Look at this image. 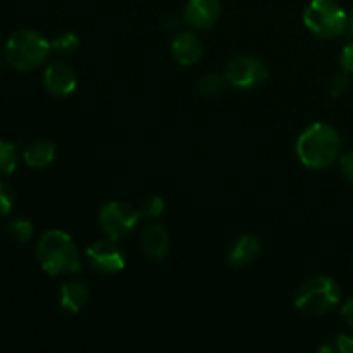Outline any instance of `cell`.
I'll return each mask as SVG.
<instances>
[{"label":"cell","mask_w":353,"mask_h":353,"mask_svg":"<svg viewBox=\"0 0 353 353\" xmlns=\"http://www.w3.org/2000/svg\"><path fill=\"white\" fill-rule=\"evenodd\" d=\"M341 65L347 72H353V43H348L341 52Z\"/></svg>","instance_id":"d4e9b609"},{"label":"cell","mask_w":353,"mask_h":353,"mask_svg":"<svg viewBox=\"0 0 353 353\" xmlns=\"http://www.w3.org/2000/svg\"><path fill=\"white\" fill-rule=\"evenodd\" d=\"M340 171L348 181L353 183V150L347 152L340 157Z\"/></svg>","instance_id":"cb8c5ba5"},{"label":"cell","mask_w":353,"mask_h":353,"mask_svg":"<svg viewBox=\"0 0 353 353\" xmlns=\"http://www.w3.org/2000/svg\"><path fill=\"white\" fill-rule=\"evenodd\" d=\"M341 317H343L348 326L353 327V296L341 305Z\"/></svg>","instance_id":"484cf974"},{"label":"cell","mask_w":353,"mask_h":353,"mask_svg":"<svg viewBox=\"0 0 353 353\" xmlns=\"http://www.w3.org/2000/svg\"><path fill=\"white\" fill-rule=\"evenodd\" d=\"M2 69H3V65H2V61H0V72H2Z\"/></svg>","instance_id":"f1b7e54d"},{"label":"cell","mask_w":353,"mask_h":353,"mask_svg":"<svg viewBox=\"0 0 353 353\" xmlns=\"http://www.w3.org/2000/svg\"><path fill=\"white\" fill-rule=\"evenodd\" d=\"M321 352H338V353H353V338L347 334H336L327 338L326 343L319 348Z\"/></svg>","instance_id":"ffe728a7"},{"label":"cell","mask_w":353,"mask_h":353,"mask_svg":"<svg viewBox=\"0 0 353 353\" xmlns=\"http://www.w3.org/2000/svg\"><path fill=\"white\" fill-rule=\"evenodd\" d=\"M340 285L330 276H314L299 286L295 307L309 316H323L340 303Z\"/></svg>","instance_id":"277c9868"},{"label":"cell","mask_w":353,"mask_h":353,"mask_svg":"<svg viewBox=\"0 0 353 353\" xmlns=\"http://www.w3.org/2000/svg\"><path fill=\"white\" fill-rule=\"evenodd\" d=\"M261 254V240L254 234H241L230 248L228 262L231 268H245L250 265Z\"/></svg>","instance_id":"7c38bea8"},{"label":"cell","mask_w":353,"mask_h":353,"mask_svg":"<svg viewBox=\"0 0 353 353\" xmlns=\"http://www.w3.org/2000/svg\"><path fill=\"white\" fill-rule=\"evenodd\" d=\"M164 26L168 28V30H176V28H179V19L172 17V19H169L168 23H164Z\"/></svg>","instance_id":"4316f807"},{"label":"cell","mask_w":353,"mask_h":353,"mask_svg":"<svg viewBox=\"0 0 353 353\" xmlns=\"http://www.w3.org/2000/svg\"><path fill=\"white\" fill-rule=\"evenodd\" d=\"M19 155L16 145L7 140H0V174H10L16 171Z\"/></svg>","instance_id":"e0dca14e"},{"label":"cell","mask_w":353,"mask_h":353,"mask_svg":"<svg viewBox=\"0 0 353 353\" xmlns=\"http://www.w3.org/2000/svg\"><path fill=\"white\" fill-rule=\"evenodd\" d=\"M90 299L88 286L83 281H69L61 288V307L69 314H78L85 309Z\"/></svg>","instance_id":"5bb4252c"},{"label":"cell","mask_w":353,"mask_h":353,"mask_svg":"<svg viewBox=\"0 0 353 353\" xmlns=\"http://www.w3.org/2000/svg\"><path fill=\"white\" fill-rule=\"evenodd\" d=\"M37 259L48 276H68L79 271L81 259L74 240L61 230L45 231L37 243Z\"/></svg>","instance_id":"6da1fadb"},{"label":"cell","mask_w":353,"mask_h":353,"mask_svg":"<svg viewBox=\"0 0 353 353\" xmlns=\"http://www.w3.org/2000/svg\"><path fill=\"white\" fill-rule=\"evenodd\" d=\"M140 212L131 203L114 200L105 203L99 214V224L103 234L110 240H121L133 233L140 221Z\"/></svg>","instance_id":"8992f818"},{"label":"cell","mask_w":353,"mask_h":353,"mask_svg":"<svg viewBox=\"0 0 353 353\" xmlns=\"http://www.w3.org/2000/svg\"><path fill=\"white\" fill-rule=\"evenodd\" d=\"M303 23L321 38L340 37L348 26V16L336 0H312L303 12Z\"/></svg>","instance_id":"5b68a950"},{"label":"cell","mask_w":353,"mask_h":353,"mask_svg":"<svg viewBox=\"0 0 353 353\" xmlns=\"http://www.w3.org/2000/svg\"><path fill=\"white\" fill-rule=\"evenodd\" d=\"M164 200H162L161 196L154 195L148 196V199H145L143 202H141L138 212H140V216L143 217V219H157V217H161V214L164 212Z\"/></svg>","instance_id":"d6986e66"},{"label":"cell","mask_w":353,"mask_h":353,"mask_svg":"<svg viewBox=\"0 0 353 353\" xmlns=\"http://www.w3.org/2000/svg\"><path fill=\"white\" fill-rule=\"evenodd\" d=\"M350 88V76L348 72H340V74H334L330 81V93L333 97H341L347 90Z\"/></svg>","instance_id":"603a6c76"},{"label":"cell","mask_w":353,"mask_h":353,"mask_svg":"<svg viewBox=\"0 0 353 353\" xmlns=\"http://www.w3.org/2000/svg\"><path fill=\"white\" fill-rule=\"evenodd\" d=\"M6 233L12 241L24 245L31 240V236H33V224L26 219H16L12 221V223L7 224Z\"/></svg>","instance_id":"ac0fdd59"},{"label":"cell","mask_w":353,"mask_h":353,"mask_svg":"<svg viewBox=\"0 0 353 353\" xmlns=\"http://www.w3.org/2000/svg\"><path fill=\"white\" fill-rule=\"evenodd\" d=\"M140 245L147 257L154 259V261H162V259H165L169 247H171L168 230L161 224H150L141 233Z\"/></svg>","instance_id":"8fae6325"},{"label":"cell","mask_w":353,"mask_h":353,"mask_svg":"<svg viewBox=\"0 0 353 353\" xmlns=\"http://www.w3.org/2000/svg\"><path fill=\"white\" fill-rule=\"evenodd\" d=\"M23 159L33 169L47 168L55 159V145L48 140H34L26 147Z\"/></svg>","instance_id":"9a60e30c"},{"label":"cell","mask_w":353,"mask_h":353,"mask_svg":"<svg viewBox=\"0 0 353 353\" xmlns=\"http://www.w3.org/2000/svg\"><path fill=\"white\" fill-rule=\"evenodd\" d=\"M52 52V43L33 30L16 31L6 43V61L19 71L40 68Z\"/></svg>","instance_id":"3957f363"},{"label":"cell","mask_w":353,"mask_h":353,"mask_svg":"<svg viewBox=\"0 0 353 353\" xmlns=\"http://www.w3.org/2000/svg\"><path fill=\"white\" fill-rule=\"evenodd\" d=\"M348 24H350V30H352V33H353V10H352V14H350V19H348Z\"/></svg>","instance_id":"83f0119b"},{"label":"cell","mask_w":353,"mask_h":353,"mask_svg":"<svg viewBox=\"0 0 353 353\" xmlns=\"http://www.w3.org/2000/svg\"><path fill=\"white\" fill-rule=\"evenodd\" d=\"M228 81L224 74H217V72H209V74L202 76L199 81V93L203 97H219L226 88Z\"/></svg>","instance_id":"2e32d148"},{"label":"cell","mask_w":353,"mask_h":353,"mask_svg":"<svg viewBox=\"0 0 353 353\" xmlns=\"http://www.w3.org/2000/svg\"><path fill=\"white\" fill-rule=\"evenodd\" d=\"M86 259H88L90 265L100 274H116V272L123 271L126 265L124 252L117 247L116 240H110V238L93 241L86 248Z\"/></svg>","instance_id":"ba28073f"},{"label":"cell","mask_w":353,"mask_h":353,"mask_svg":"<svg viewBox=\"0 0 353 353\" xmlns=\"http://www.w3.org/2000/svg\"><path fill=\"white\" fill-rule=\"evenodd\" d=\"M14 199H16V195H14V190L10 188L9 183L0 179V217L7 216L12 210Z\"/></svg>","instance_id":"7402d4cb"},{"label":"cell","mask_w":353,"mask_h":353,"mask_svg":"<svg viewBox=\"0 0 353 353\" xmlns=\"http://www.w3.org/2000/svg\"><path fill=\"white\" fill-rule=\"evenodd\" d=\"M52 43V50L59 52V54H72L78 48L79 40L74 33L68 31V33H61Z\"/></svg>","instance_id":"44dd1931"},{"label":"cell","mask_w":353,"mask_h":353,"mask_svg":"<svg viewBox=\"0 0 353 353\" xmlns=\"http://www.w3.org/2000/svg\"><path fill=\"white\" fill-rule=\"evenodd\" d=\"M268 68L264 62L252 55H238L230 64L226 65L228 85H233L236 88H254V86L262 85L268 79Z\"/></svg>","instance_id":"52a82bcc"},{"label":"cell","mask_w":353,"mask_h":353,"mask_svg":"<svg viewBox=\"0 0 353 353\" xmlns=\"http://www.w3.org/2000/svg\"><path fill=\"white\" fill-rule=\"evenodd\" d=\"M43 85L47 92L54 97H69L74 92L78 79L74 69L65 62H54L45 69Z\"/></svg>","instance_id":"9c48e42d"},{"label":"cell","mask_w":353,"mask_h":353,"mask_svg":"<svg viewBox=\"0 0 353 353\" xmlns=\"http://www.w3.org/2000/svg\"><path fill=\"white\" fill-rule=\"evenodd\" d=\"M172 55H174L176 61L181 65H193L202 59L203 55V45L199 40L195 33H185L178 34V37L172 40Z\"/></svg>","instance_id":"4fadbf2b"},{"label":"cell","mask_w":353,"mask_h":353,"mask_svg":"<svg viewBox=\"0 0 353 353\" xmlns=\"http://www.w3.org/2000/svg\"><path fill=\"white\" fill-rule=\"evenodd\" d=\"M341 150L340 133L326 123L310 124L296 140V155L310 169H323L333 164Z\"/></svg>","instance_id":"7a4b0ae2"},{"label":"cell","mask_w":353,"mask_h":353,"mask_svg":"<svg viewBox=\"0 0 353 353\" xmlns=\"http://www.w3.org/2000/svg\"><path fill=\"white\" fill-rule=\"evenodd\" d=\"M221 16L219 0H188L183 10V17L190 26L196 30H209Z\"/></svg>","instance_id":"30bf717a"}]
</instances>
